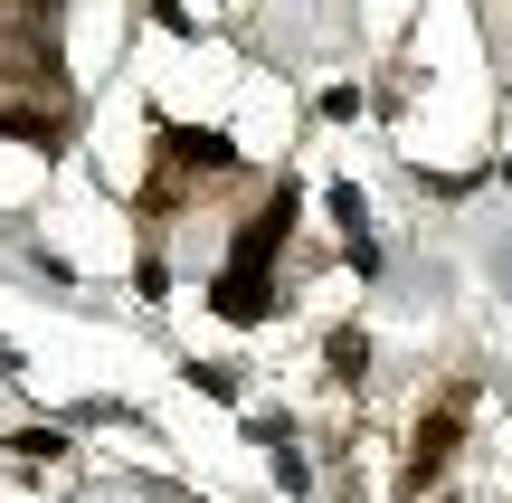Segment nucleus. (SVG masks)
Returning a JSON list of instances; mask_svg holds the SVG:
<instances>
[{
  "label": "nucleus",
  "mask_w": 512,
  "mask_h": 503,
  "mask_svg": "<svg viewBox=\"0 0 512 503\" xmlns=\"http://www.w3.org/2000/svg\"><path fill=\"white\" fill-rule=\"evenodd\" d=\"M446 456H456V409H437V418L418 428V456H408V485H437V466H446Z\"/></svg>",
  "instance_id": "7ed1b4c3"
},
{
  "label": "nucleus",
  "mask_w": 512,
  "mask_h": 503,
  "mask_svg": "<svg viewBox=\"0 0 512 503\" xmlns=\"http://www.w3.org/2000/svg\"><path fill=\"white\" fill-rule=\"evenodd\" d=\"M266 304H275V295H266V276H219V314H228V323H256Z\"/></svg>",
  "instance_id": "20e7f679"
},
{
  "label": "nucleus",
  "mask_w": 512,
  "mask_h": 503,
  "mask_svg": "<svg viewBox=\"0 0 512 503\" xmlns=\"http://www.w3.org/2000/svg\"><path fill=\"white\" fill-rule=\"evenodd\" d=\"M162 152H171V162H190V171H228V162H238V143H219V133H200V124H171Z\"/></svg>",
  "instance_id": "f03ea898"
},
{
  "label": "nucleus",
  "mask_w": 512,
  "mask_h": 503,
  "mask_svg": "<svg viewBox=\"0 0 512 503\" xmlns=\"http://www.w3.org/2000/svg\"><path fill=\"white\" fill-rule=\"evenodd\" d=\"M285 238H294V190H275V200H266V209H256V219L238 228V247H228V276H266Z\"/></svg>",
  "instance_id": "f257e3e1"
}]
</instances>
